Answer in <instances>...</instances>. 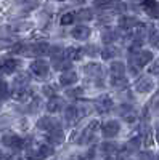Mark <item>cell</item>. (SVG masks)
Segmentation results:
<instances>
[{
	"label": "cell",
	"mask_w": 159,
	"mask_h": 160,
	"mask_svg": "<svg viewBox=\"0 0 159 160\" xmlns=\"http://www.w3.org/2000/svg\"><path fill=\"white\" fill-rule=\"evenodd\" d=\"M76 82H77V74H76L72 69L64 71V72L60 75V83H61L63 87H71V85H74Z\"/></svg>",
	"instance_id": "obj_12"
},
{
	"label": "cell",
	"mask_w": 159,
	"mask_h": 160,
	"mask_svg": "<svg viewBox=\"0 0 159 160\" xmlns=\"http://www.w3.org/2000/svg\"><path fill=\"white\" fill-rule=\"evenodd\" d=\"M55 2H64V0H55Z\"/></svg>",
	"instance_id": "obj_42"
},
{
	"label": "cell",
	"mask_w": 159,
	"mask_h": 160,
	"mask_svg": "<svg viewBox=\"0 0 159 160\" xmlns=\"http://www.w3.org/2000/svg\"><path fill=\"white\" fill-rule=\"evenodd\" d=\"M106 160H117V158H116L114 155H109V157H108V158H106Z\"/></svg>",
	"instance_id": "obj_38"
},
{
	"label": "cell",
	"mask_w": 159,
	"mask_h": 160,
	"mask_svg": "<svg viewBox=\"0 0 159 160\" xmlns=\"http://www.w3.org/2000/svg\"><path fill=\"white\" fill-rule=\"evenodd\" d=\"M150 43H151V47L153 48H156V50H159V32H151V35H150Z\"/></svg>",
	"instance_id": "obj_28"
},
{
	"label": "cell",
	"mask_w": 159,
	"mask_h": 160,
	"mask_svg": "<svg viewBox=\"0 0 159 160\" xmlns=\"http://www.w3.org/2000/svg\"><path fill=\"white\" fill-rule=\"evenodd\" d=\"M18 59H13V58H10V59H5V64H3V72L5 74H13L16 71V68H18Z\"/></svg>",
	"instance_id": "obj_22"
},
{
	"label": "cell",
	"mask_w": 159,
	"mask_h": 160,
	"mask_svg": "<svg viewBox=\"0 0 159 160\" xmlns=\"http://www.w3.org/2000/svg\"><path fill=\"white\" fill-rule=\"evenodd\" d=\"M113 2H117V0H113Z\"/></svg>",
	"instance_id": "obj_43"
},
{
	"label": "cell",
	"mask_w": 159,
	"mask_h": 160,
	"mask_svg": "<svg viewBox=\"0 0 159 160\" xmlns=\"http://www.w3.org/2000/svg\"><path fill=\"white\" fill-rule=\"evenodd\" d=\"M137 26H140V22L134 16H121L119 18V28L124 31H134Z\"/></svg>",
	"instance_id": "obj_10"
},
{
	"label": "cell",
	"mask_w": 159,
	"mask_h": 160,
	"mask_svg": "<svg viewBox=\"0 0 159 160\" xmlns=\"http://www.w3.org/2000/svg\"><path fill=\"white\" fill-rule=\"evenodd\" d=\"M8 96V83L5 80H0V99H5Z\"/></svg>",
	"instance_id": "obj_29"
},
{
	"label": "cell",
	"mask_w": 159,
	"mask_h": 160,
	"mask_svg": "<svg viewBox=\"0 0 159 160\" xmlns=\"http://www.w3.org/2000/svg\"><path fill=\"white\" fill-rule=\"evenodd\" d=\"M111 2H113V0H93V5L97 8H106Z\"/></svg>",
	"instance_id": "obj_34"
},
{
	"label": "cell",
	"mask_w": 159,
	"mask_h": 160,
	"mask_svg": "<svg viewBox=\"0 0 159 160\" xmlns=\"http://www.w3.org/2000/svg\"><path fill=\"white\" fill-rule=\"evenodd\" d=\"M140 160H153V154L151 152H141L140 154Z\"/></svg>",
	"instance_id": "obj_36"
},
{
	"label": "cell",
	"mask_w": 159,
	"mask_h": 160,
	"mask_svg": "<svg viewBox=\"0 0 159 160\" xmlns=\"http://www.w3.org/2000/svg\"><path fill=\"white\" fill-rule=\"evenodd\" d=\"M109 75H111V82L113 80H119L124 78L125 75V64L121 61H113L109 66Z\"/></svg>",
	"instance_id": "obj_7"
},
{
	"label": "cell",
	"mask_w": 159,
	"mask_h": 160,
	"mask_svg": "<svg viewBox=\"0 0 159 160\" xmlns=\"http://www.w3.org/2000/svg\"><path fill=\"white\" fill-rule=\"evenodd\" d=\"M29 69H31V72H32L34 75H37V77H47V75H48V71H50V66H48V62H45L44 59H35V61L31 62Z\"/></svg>",
	"instance_id": "obj_5"
},
{
	"label": "cell",
	"mask_w": 159,
	"mask_h": 160,
	"mask_svg": "<svg viewBox=\"0 0 159 160\" xmlns=\"http://www.w3.org/2000/svg\"><path fill=\"white\" fill-rule=\"evenodd\" d=\"M19 5L24 8V11H29V10H34L39 5V0H21Z\"/></svg>",
	"instance_id": "obj_26"
},
{
	"label": "cell",
	"mask_w": 159,
	"mask_h": 160,
	"mask_svg": "<svg viewBox=\"0 0 159 160\" xmlns=\"http://www.w3.org/2000/svg\"><path fill=\"white\" fill-rule=\"evenodd\" d=\"M0 160H5V155H3V152L0 151Z\"/></svg>",
	"instance_id": "obj_39"
},
{
	"label": "cell",
	"mask_w": 159,
	"mask_h": 160,
	"mask_svg": "<svg viewBox=\"0 0 159 160\" xmlns=\"http://www.w3.org/2000/svg\"><path fill=\"white\" fill-rule=\"evenodd\" d=\"M111 106H113V99H111L108 95L101 96V98L97 101V109H98L100 112H106V111H109V109H111Z\"/></svg>",
	"instance_id": "obj_16"
},
{
	"label": "cell",
	"mask_w": 159,
	"mask_h": 160,
	"mask_svg": "<svg viewBox=\"0 0 159 160\" xmlns=\"http://www.w3.org/2000/svg\"><path fill=\"white\" fill-rule=\"evenodd\" d=\"M74 19H76V15L74 13H64V15L61 16V26H69V24H72L74 22Z\"/></svg>",
	"instance_id": "obj_27"
},
{
	"label": "cell",
	"mask_w": 159,
	"mask_h": 160,
	"mask_svg": "<svg viewBox=\"0 0 159 160\" xmlns=\"http://www.w3.org/2000/svg\"><path fill=\"white\" fill-rule=\"evenodd\" d=\"M119 55V48H116V47H113V45H108L103 51H101V58L103 59H113V58H116Z\"/></svg>",
	"instance_id": "obj_21"
},
{
	"label": "cell",
	"mask_w": 159,
	"mask_h": 160,
	"mask_svg": "<svg viewBox=\"0 0 159 160\" xmlns=\"http://www.w3.org/2000/svg\"><path fill=\"white\" fill-rule=\"evenodd\" d=\"M60 127H61L60 120L55 118V117H42V118H39V122H37V128H40L47 133H50L53 130H58Z\"/></svg>",
	"instance_id": "obj_4"
},
{
	"label": "cell",
	"mask_w": 159,
	"mask_h": 160,
	"mask_svg": "<svg viewBox=\"0 0 159 160\" xmlns=\"http://www.w3.org/2000/svg\"><path fill=\"white\" fill-rule=\"evenodd\" d=\"M39 154L42 155V158H48L50 155H53V152H55V149H53V146L51 144H40L37 148Z\"/></svg>",
	"instance_id": "obj_23"
},
{
	"label": "cell",
	"mask_w": 159,
	"mask_h": 160,
	"mask_svg": "<svg viewBox=\"0 0 159 160\" xmlns=\"http://www.w3.org/2000/svg\"><path fill=\"white\" fill-rule=\"evenodd\" d=\"M42 91H44V95H45V96H51V98H55V93H56V90L53 88L51 85H45Z\"/></svg>",
	"instance_id": "obj_32"
},
{
	"label": "cell",
	"mask_w": 159,
	"mask_h": 160,
	"mask_svg": "<svg viewBox=\"0 0 159 160\" xmlns=\"http://www.w3.org/2000/svg\"><path fill=\"white\" fill-rule=\"evenodd\" d=\"M153 61V53L148 50H140L135 51L130 55V72L132 74H137L138 69L145 68L146 64H150Z\"/></svg>",
	"instance_id": "obj_1"
},
{
	"label": "cell",
	"mask_w": 159,
	"mask_h": 160,
	"mask_svg": "<svg viewBox=\"0 0 159 160\" xmlns=\"http://www.w3.org/2000/svg\"><path fill=\"white\" fill-rule=\"evenodd\" d=\"M64 117H66V122L68 123H74L76 120L79 118V112H77V106H69L64 112Z\"/></svg>",
	"instance_id": "obj_20"
},
{
	"label": "cell",
	"mask_w": 159,
	"mask_h": 160,
	"mask_svg": "<svg viewBox=\"0 0 159 160\" xmlns=\"http://www.w3.org/2000/svg\"><path fill=\"white\" fill-rule=\"evenodd\" d=\"M76 18H79L81 21H90V19H93V13H92L90 8H82L77 11Z\"/></svg>",
	"instance_id": "obj_24"
},
{
	"label": "cell",
	"mask_w": 159,
	"mask_h": 160,
	"mask_svg": "<svg viewBox=\"0 0 159 160\" xmlns=\"http://www.w3.org/2000/svg\"><path fill=\"white\" fill-rule=\"evenodd\" d=\"M82 51L85 53V55H88V56H95V53H98V47H95V45H88V47H85Z\"/></svg>",
	"instance_id": "obj_31"
},
{
	"label": "cell",
	"mask_w": 159,
	"mask_h": 160,
	"mask_svg": "<svg viewBox=\"0 0 159 160\" xmlns=\"http://www.w3.org/2000/svg\"><path fill=\"white\" fill-rule=\"evenodd\" d=\"M15 51L23 53L26 56H40V55L50 53V47L45 42H39V43H32V45H18V47H15Z\"/></svg>",
	"instance_id": "obj_2"
},
{
	"label": "cell",
	"mask_w": 159,
	"mask_h": 160,
	"mask_svg": "<svg viewBox=\"0 0 159 160\" xmlns=\"http://www.w3.org/2000/svg\"><path fill=\"white\" fill-rule=\"evenodd\" d=\"M119 131H121V123L117 120H108L101 128V133L104 138H114Z\"/></svg>",
	"instance_id": "obj_6"
},
{
	"label": "cell",
	"mask_w": 159,
	"mask_h": 160,
	"mask_svg": "<svg viewBox=\"0 0 159 160\" xmlns=\"http://www.w3.org/2000/svg\"><path fill=\"white\" fill-rule=\"evenodd\" d=\"M3 64H5V59L0 58V72H3Z\"/></svg>",
	"instance_id": "obj_37"
},
{
	"label": "cell",
	"mask_w": 159,
	"mask_h": 160,
	"mask_svg": "<svg viewBox=\"0 0 159 160\" xmlns=\"http://www.w3.org/2000/svg\"><path fill=\"white\" fill-rule=\"evenodd\" d=\"M150 74H153V75H159V59H156V61H153V64L150 66Z\"/></svg>",
	"instance_id": "obj_33"
},
{
	"label": "cell",
	"mask_w": 159,
	"mask_h": 160,
	"mask_svg": "<svg viewBox=\"0 0 159 160\" xmlns=\"http://www.w3.org/2000/svg\"><path fill=\"white\" fill-rule=\"evenodd\" d=\"M119 148H117V146H116V142H103L101 144V151L104 152V154H114L116 151H117Z\"/></svg>",
	"instance_id": "obj_25"
},
{
	"label": "cell",
	"mask_w": 159,
	"mask_h": 160,
	"mask_svg": "<svg viewBox=\"0 0 159 160\" xmlns=\"http://www.w3.org/2000/svg\"><path fill=\"white\" fill-rule=\"evenodd\" d=\"M119 37V34H117V31H114V29H111V28H108V29H104L103 32H101V40L104 43H108V45H111L114 40Z\"/></svg>",
	"instance_id": "obj_17"
},
{
	"label": "cell",
	"mask_w": 159,
	"mask_h": 160,
	"mask_svg": "<svg viewBox=\"0 0 159 160\" xmlns=\"http://www.w3.org/2000/svg\"><path fill=\"white\" fill-rule=\"evenodd\" d=\"M13 98H15L16 101L26 102V101H29V99L32 98V95H31V91L28 90V87H24V88H18V90H15V93H13Z\"/></svg>",
	"instance_id": "obj_15"
},
{
	"label": "cell",
	"mask_w": 159,
	"mask_h": 160,
	"mask_svg": "<svg viewBox=\"0 0 159 160\" xmlns=\"http://www.w3.org/2000/svg\"><path fill=\"white\" fill-rule=\"evenodd\" d=\"M47 141L51 146H61L64 142V133H63V130L58 128V130H53V131L47 133Z\"/></svg>",
	"instance_id": "obj_11"
},
{
	"label": "cell",
	"mask_w": 159,
	"mask_h": 160,
	"mask_svg": "<svg viewBox=\"0 0 159 160\" xmlns=\"http://www.w3.org/2000/svg\"><path fill=\"white\" fill-rule=\"evenodd\" d=\"M156 139H157V142H159V130H157V133H156Z\"/></svg>",
	"instance_id": "obj_41"
},
{
	"label": "cell",
	"mask_w": 159,
	"mask_h": 160,
	"mask_svg": "<svg viewBox=\"0 0 159 160\" xmlns=\"http://www.w3.org/2000/svg\"><path fill=\"white\" fill-rule=\"evenodd\" d=\"M140 148V138L137 136V138H134V139H130L129 142H127V149L129 151H137Z\"/></svg>",
	"instance_id": "obj_30"
},
{
	"label": "cell",
	"mask_w": 159,
	"mask_h": 160,
	"mask_svg": "<svg viewBox=\"0 0 159 160\" xmlns=\"http://www.w3.org/2000/svg\"><path fill=\"white\" fill-rule=\"evenodd\" d=\"M84 72H85L87 75H90V77H100L103 71H101V66H100V64L90 62V64H87L85 68H84Z\"/></svg>",
	"instance_id": "obj_18"
},
{
	"label": "cell",
	"mask_w": 159,
	"mask_h": 160,
	"mask_svg": "<svg viewBox=\"0 0 159 160\" xmlns=\"http://www.w3.org/2000/svg\"><path fill=\"white\" fill-rule=\"evenodd\" d=\"M2 142L7 146V148L13 149V151H21L24 146H26V144H24V139L19 138L18 135H13V133H8V135H5V136L2 138Z\"/></svg>",
	"instance_id": "obj_3"
},
{
	"label": "cell",
	"mask_w": 159,
	"mask_h": 160,
	"mask_svg": "<svg viewBox=\"0 0 159 160\" xmlns=\"http://www.w3.org/2000/svg\"><path fill=\"white\" fill-rule=\"evenodd\" d=\"M71 35L76 38V40H87L90 37V28H87V26H76V28L71 31Z\"/></svg>",
	"instance_id": "obj_13"
},
{
	"label": "cell",
	"mask_w": 159,
	"mask_h": 160,
	"mask_svg": "<svg viewBox=\"0 0 159 160\" xmlns=\"http://www.w3.org/2000/svg\"><path fill=\"white\" fill-rule=\"evenodd\" d=\"M74 2H76V3H84L85 0H74Z\"/></svg>",
	"instance_id": "obj_40"
},
{
	"label": "cell",
	"mask_w": 159,
	"mask_h": 160,
	"mask_svg": "<svg viewBox=\"0 0 159 160\" xmlns=\"http://www.w3.org/2000/svg\"><path fill=\"white\" fill-rule=\"evenodd\" d=\"M69 98H81L82 96V88H76V90H69L68 91Z\"/></svg>",
	"instance_id": "obj_35"
},
{
	"label": "cell",
	"mask_w": 159,
	"mask_h": 160,
	"mask_svg": "<svg viewBox=\"0 0 159 160\" xmlns=\"http://www.w3.org/2000/svg\"><path fill=\"white\" fill-rule=\"evenodd\" d=\"M97 128V122H92L84 131H82V135H81V139H79V142H87V141H90L92 139V136H93V130Z\"/></svg>",
	"instance_id": "obj_19"
},
{
	"label": "cell",
	"mask_w": 159,
	"mask_h": 160,
	"mask_svg": "<svg viewBox=\"0 0 159 160\" xmlns=\"http://www.w3.org/2000/svg\"><path fill=\"white\" fill-rule=\"evenodd\" d=\"M141 7L150 18H159V2L157 0H141Z\"/></svg>",
	"instance_id": "obj_8"
},
{
	"label": "cell",
	"mask_w": 159,
	"mask_h": 160,
	"mask_svg": "<svg viewBox=\"0 0 159 160\" xmlns=\"http://www.w3.org/2000/svg\"><path fill=\"white\" fill-rule=\"evenodd\" d=\"M153 88H154V82L151 78H148V77L138 78L137 83H135V90L138 93H150V91H153Z\"/></svg>",
	"instance_id": "obj_9"
},
{
	"label": "cell",
	"mask_w": 159,
	"mask_h": 160,
	"mask_svg": "<svg viewBox=\"0 0 159 160\" xmlns=\"http://www.w3.org/2000/svg\"><path fill=\"white\" fill-rule=\"evenodd\" d=\"M64 99L60 98V96H55V98H51L48 102H47V111L51 112V114H56L63 109V106H64Z\"/></svg>",
	"instance_id": "obj_14"
}]
</instances>
